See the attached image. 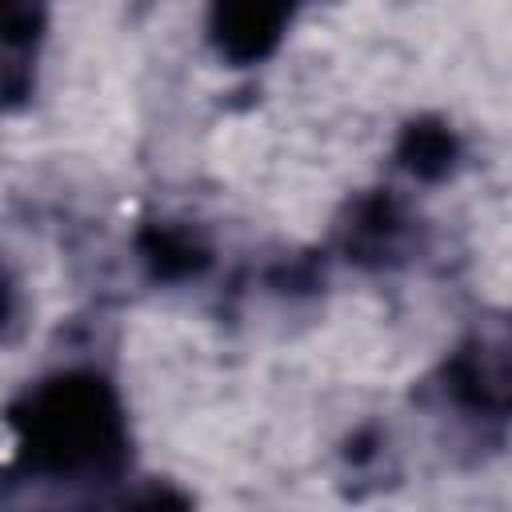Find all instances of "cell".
<instances>
[{
    "label": "cell",
    "instance_id": "7",
    "mask_svg": "<svg viewBox=\"0 0 512 512\" xmlns=\"http://www.w3.org/2000/svg\"><path fill=\"white\" fill-rule=\"evenodd\" d=\"M464 156V144L456 136V128L440 116H416L400 128L396 136V148H392V160L400 172H408L412 180L420 184H440L456 172Z\"/></svg>",
    "mask_w": 512,
    "mask_h": 512
},
{
    "label": "cell",
    "instance_id": "5",
    "mask_svg": "<svg viewBox=\"0 0 512 512\" xmlns=\"http://www.w3.org/2000/svg\"><path fill=\"white\" fill-rule=\"evenodd\" d=\"M132 244L152 284H188L200 280L212 264L208 236L184 220H148Z\"/></svg>",
    "mask_w": 512,
    "mask_h": 512
},
{
    "label": "cell",
    "instance_id": "4",
    "mask_svg": "<svg viewBox=\"0 0 512 512\" xmlns=\"http://www.w3.org/2000/svg\"><path fill=\"white\" fill-rule=\"evenodd\" d=\"M296 8L300 0H208V44L232 68L264 64L280 48Z\"/></svg>",
    "mask_w": 512,
    "mask_h": 512
},
{
    "label": "cell",
    "instance_id": "2",
    "mask_svg": "<svg viewBox=\"0 0 512 512\" xmlns=\"http://www.w3.org/2000/svg\"><path fill=\"white\" fill-rule=\"evenodd\" d=\"M440 396L476 420H512V312L476 320L436 376Z\"/></svg>",
    "mask_w": 512,
    "mask_h": 512
},
{
    "label": "cell",
    "instance_id": "6",
    "mask_svg": "<svg viewBox=\"0 0 512 512\" xmlns=\"http://www.w3.org/2000/svg\"><path fill=\"white\" fill-rule=\"evenodd\" d=\"M48 28V0H0L4 104L20 108L36 84V52Z\"/></svg>",
    "mask_w": 512,
    "mask_h": 512
},
{
    "label": "cell",
    "instance_id": "3",
    "mask_svg": "<svg viewBox=\"0 0 512 512\" xmlns=\"http://www.w3.org/2000/svg\"><path fill=\"white\" fill-rule=\"evenodd\" d=\"M424 224L392 188H368L344 204L332 228V248L368 272L400 268L420 252Z\"/></svg>",
    "mask_w": 512,
    "mask_h": 512
},
{
    "label": "cell",
    "instance_id": "1",
    "mask_svg": "<svg viewBox=\"0 0 512 512\" xmlns=\"http://www.w3.org/2000/svg\"><path fill=\"white\" fill-rule=\"evenodd\" d=\"M8 476L52 488H104L128 476L132 436L116 384L96 368H60L8 404Z\"/></svg>",
    "mask_w": 512,
    "mask_h": 512
}]
</instances>
